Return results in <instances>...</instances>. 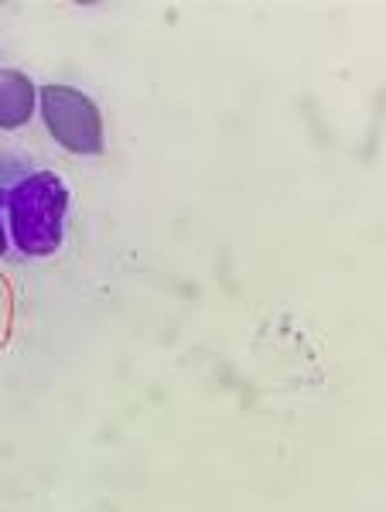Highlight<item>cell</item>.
I'll return each instance as SVG.
<instances>
[{"label":"cell","instance_id":"cell-1","mask_svg":"<svg viewBox=\"0 0 386 512\" xmlns=\"http://www.w3.org/2000/svg\"><path fill=\"white\" fill-rule=\"evenodd\" d=\"M69 188L55 171H18L7 188V236L24 256H55L65 243Z\"/></svg>","mask_w":386,"mask_h":512},{"label":"cell","instance_id":"cell-2","mask_svg":"<svg viewBox=\"0 0 386 512\" xmlns=\"http://www.w3.org/2000/svg\"><path fill=\"white\" fill-rule=\"evenodd\" d=\"M38 113L45 123L48 137L69 154L79 158H96L106 147L103 113L96 99L65 82H48L38 86Z\"/></svg>","mask_w":386,"mask_h":512},{"label":"cell","instance_id":"cell-3","mask_svg":"<svg viewBox=\"0 0 386 512\" xmlns=\"http://www.w3.org/2000/svg\"><path fill=\"white\" fill-rule=\"evenodd\" d=\"M38 113V86L28 72L0 69V130L28 127Z\"/></svg>","mask_w":386,"mask_h":512},{"label":"cell","instance_id":"cell-4","mask_svg":"<svg viewBox=\"0 0 386 512\" xmlns=\"http://www.w3.org/2000/svg\"><path fill=\"white\" fill-rule=\"evenodd\" d=\"M14 175H18V168H11V175L0 178V256H7V250H11V236H7V188H11Z\"/></svg>","mask_w":386,"mask_h":512}]
</instances>
